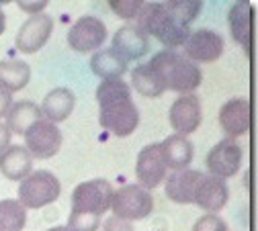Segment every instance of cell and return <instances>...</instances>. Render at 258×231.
<instances>
[{"mask_svg": "<svg viewBox=\"0 0 258 231\" xmlns=\"http://www.w3.org/2000/svg\"><path fill=\"white\" fill-rule=\"evenodd\" d=\"M31 80V68L27 61L21 59H3L0 61V88L7 92L23 90Z\"/></svg>", "mask_w": 258, "mask_h": 231, "instance_id": "24", "label": "cell"}, {"mask_svg": "<svg viewBox=\"0 0 258 231\" xmlns=\"http://www.w3.org/2000/svg\"><path fill=\"white\" fill-rule=\"evenodd\" d=\"M99 121H101L103 129L111 131L113 135L127 137V135H132L136 127L140 125V111L134 105L132 98H123V101L101 107Z\"/></svg>", "mask_w": 258, "mask_h": 231, "instance_id": "6", "label": "cell"}, {"mask_svg": "<svg viewBox=\"0 0 258 231\" xmlns=\"http://www.w3.org/2000/svg\"><path fill=\"white\" fill-rule=\"evenodd\" d=\"M113 49L125 61H132V59H140L148 53L150 41H148V35H144L138 27L125 25V27L117 29V33L113 35Z\"/></svg>", "mask_w": 258, "mask_h": 231, "instance_id": "16", "label": "cell"}, {"mask_svg": "<svg viewBox=\"0 0 258 231\" xmlns=\"http://www.w3.org/2000/svg\"><path fill=\"white\" fill-rule=\"evenodd\" d=\"M166 162L162 158L160 143H150L138 153L136 164V176L140 180V186L144 188H156L166 180Z\"/></svg>", "mask_w": 258, "mask_h": 231, "instance_id": "13", "label": "cell"}, {"mask_svg": "<svg viewBox=\"0 0 258 231\" xmlns=\"http://www.w3.org/2000/svg\"><path fill=\"white\" fill-rule=\"evenodd\" d=\"M132 84L134 88L144 96H160L164 92V86L160 82L158 74L150 68L148 63H142L132 70Z\"/></svg>", "mask_w": 258, "mask_h": 231, "instance_id": "25", "label": "cell"}, {"mask_svg": "<svg viewBox=\"0 0 258 231\" xmlns=\"http://www.w3.org/2000/svg\"><path fill=\"white\" fill-rule=\"evenodd\" d=\"M230 33L236 43L250 55V41H252V25H254V7L250 3H236L228 15Z\"/></svg>", "mask_w": 258, "mask_h": 231, "instance_id": "18", "label": "cell"}, {"mask_svg": "<svg viewBox=\"0 0 258 231\" xmlns=\"http://www.w3.org/2000/svg\"><path fill=\"white\" fill-rule=\"evenodd\" d=\"M51 31H53V19L49 15L45 13L33 15L21 25L15 43L23 53H35L47 43Z\"/></svg>", "mask_w": 258, "mask_h": 231, "instance_id": "14", "label": "cell"}, {"mask_svg": "<svg viewBox=\"0 0 258 231\" xmlns=\"http://www.w3.org/2000/svg\"><path fill=\"white\" fill-rule=\"evenodd\" d=\"M164 7L168 9V13L180 23V25H190L197 19V15L201 13V3L199 0H172V3H164Z\"/></svg>", "mask_w": 258, "mask_h": 231, "instance_id": "28", "label": "cell"}, {"mask_svg": "<svg viewBox=\"0 0 258 231\" xmlns=\"http://www.w3.org/2000/svg\"><path fill=\"white\" fill-rule=\"evenodd\" d=\"M3 5V3H0ZM5 29H7V17H5V11H3V7H0V35L5 33Z\"/></svg>", "mask_w": 258, "mask_h": 231, "instance_id": "36", "label": "cell"}, {"mask_svg": "<svg viewBox=\"0 0 258 231\" xmlns=\"http://www.w3.org/2000/svg\"><path fill=\"white\" fill-rule=\"evenodd\" d=\"M11 105H13V96H11V92H7L5 88H0V117H7Z\"/></svg>", "mask_w": 258, "mask_h": 231, "instance_id": "34", "label": "cell"}, {"mask_svg": "<svg viewBox=\"0 0 258 231\" xmlns=\"http://www.w3.org/2000/svg\"><path fill=\"white\" fill-rule=\"evenodd\" d=\"M113 186L105 178H94L88 182H80L72 192V209L70 211H84L92 215H103L111 209L113 201Z\"/></svg>", "mask_w": 258, "mask_h": 231, "instance_id": "5", "label": "cell"}, {"mask_svg": "<svg viewBox=\"0 0 258 231\" xmlns=\"http://www.w3.org/2000/svg\"><path fill=\"white\" fill-rule=\"evenodd\" d=\"M25 147L37 160L53 158L61 147V131L47 119H39L25 131Z\"/></svg>", "mask_w": 258, "mask_h": 231, "instance_id": "7", "label": "cell"}, {"mask_svg": "<svg viewBox=\"0 0 258 231\" xmlns=\"http://www.w3.org/2000/svg\"><path fill=\"white\" fill-rule=\"evenodd\" d=\"M160 149H162V158L166 162V168L176 170H186L192 162V143L188 141V137L182 135H168L162 143H160Z\"/></svg>", "mask_w": 258, "mask_h": 231, "instance_id": "21", "label": "cell"}, {"mask_svg": "<svg viewBox=\"0 0 258 231\" xmlns=\"http://www.w3.org/2000/svg\"><path fill=\"white\" fill-rule=\"evenodd\" d=\"M192 231H228V225H225V221L221 217L209 213V215H203L201 219H197Z\"/></svg>", "mask_w": 258, "mask_h": 231, "instance_id": "31", "label": "cell"}, {"mask_svg": "<svg viewBox=\"0 0 258 231\" xmlns=\"http://www.w3.org/2000/svg\"><path fill=\"white\" fill-rule=\"evenodd\" d=\"M150 68L158 74L164 90H174L180 94H190L195 88L201 86L203 74L197 63H192L178 51H158L148 61Z\"/></svg>", "mask_w": 258, "mask_h": 231, "instance_id": "1", "label": "cell"}, {"mask_svg": "<svg viewBox=\"0 0 258 231\" xmlns=\"http://www.w3.org/2000/svg\"><path fill=\"white\" fill-rule=\"evenodd\" d=\"M228 199H230V188L223 182V178L203 174V178H201V182L195 190V199H192V203L213 215V213H217L225 207Z\"/></svg>", "mask_w": 258, "mask_h": 231, "instance_id": "15", "label": "cell"}, {"mask_svg": "<svg viewBox=\"0 0 258 231\" xmlns=\"http://www.w3.org/2000/svg\"><path fill=\"white\" fill-rule=\"evenodd\" d=\"M142 7H144V3H140V0H111L113 13L119 15L121 19H127V21L136 19Z\"/></svg>", "mask_w": 258, "mask_h": 231, "instance_id": "30", "label": "cell"}, {"mask_svg": "<svg viewBox=\"0 0 258 231\" xmlns=\"http://www.w3.org/2000/svg\"><path fill=\"white\" fill-rule=\"evenodd\" d=\"M11 137H13V133H11V129L7 127V123H0V153L11 145Z\"/></svg>", "mask_w": 258, "mask_h": 231, "instance_id": "35", "label": "cell"}, {"mask_svg": "<svg viewBox=\"0 0 258 231\" xmlns=\"http://www.w3.org/2000/svg\"><path fill=\"white\" fill-rule=\"evenodd\" d=\"M27 223V209L15 201L5 199L0 201V231H23Z\"/></svg>", "mask_w": 258, "mask_h": 231, "instance_id": "26", "label": "cell"}, {"mask_svg": "<svg viewBox=\"0 0 258 231\" xmlns=\"http://www.w3.org/2000/svg\"><path fill=\"white\" fill-rule=\"evenodd\" d=\"M123 98H132V88L129 84H125L121 78L117 80H103L96 88V101H99V107L123 101Z\"/></svg>", "mask_w": 258, "mask_h": 231, "instance_id": "27", "label": "cell"}, {"mask_svg": "<svg viewBox=\"0 0 258 231\" xmlns=\"http://www.w3.org/2000/svg\"><path fill=\"white\" fill-rule=\"evenodd\" d=\"M113 217L123 221H142L154 211V196L140 184H125L113 192Z\"/></svg>", "mask_w": 258, "mask_h": 231, "instance_id": "4", "label": "cell"}, {"mask_svg": "<svg viewBox=\"0 0 258 231\" xmlns=\"http://www.w3.org/2000/svg\"><path fill=\"white\" fill-rule=\"evenodd\" d=\"M138 29L144 35H154L160 43L168 47H180L184 45L186 37L190 35V29L186 25H180L164 7V3H146L138 17Z\"/></svg>", "mask_w": 258, "mask_h": 231, "instance_id": "2", "label": "cell"}, {"mask_svg": "<svg viewBox=\"0 0 258 231\" xmlns=\"http://www.w3.org/2000/svg\"><path fill=\"white\" fill-rule=\"evenodd\" d=\"M223 53V37L211 29L190 31L184 41V57L195 61H215Z\"/></svg>", "mask_w": 258, "mask_h": 231, "instance_id": "11", "label": "cell"}, {"mask_svg": "<svg viewBox=\"0 0 258 231\" xmlns=\"http://www.w3.org/2000/svg\"><path fill=\"white\" fill-rule=\"evenodd\" d=\"M103 231H134L132 221H123L117 217H109L103 225Z\"/></svg>", "mask_w": 258, "mask_h": 231, "instance_id": "33", "label": "cell"}, {"mask_svg": "<svg viewBox=\"0 0 258 231\" xmlns=\"http://www.w3.org/2000/svg\"><path fill=\"white\" fill-rule=\"evenodd\" d=\"M41 109L31 103V101H19L15 105H11L9 113H7V127L11 129V133H17V135H25V131L37 123L41 119Z\"/></svg>", "mask_w": 258, "mask_h": 231, "instance_id": "23", "label": "cell"}, {"mask_svg": "<svg viewBox=\"0 0 258 231\" xmlns=\"http://www.w3.org/2000/svg\"><path fill=\"white\" fill-rule=\"evenodd\" d=\"M90 68L103 80H117L127 72V61L113 47H109V49H103V51H96L92 55Z\"/></svg>", "mask_w": 258, "mask_h": 231, "instance_id": "22", "label": "cell"}, {"mask_svg": "<svg viewBox=\"0 0 258 231\" xmlns=\"http://www.w3.org/2000/svg\"><path fill=\"white\" fill-rule=\"evenodd\" d=\"M47 231H70L68 227H51V229H47Z\"/></svg>", "mask_w": 258, "mask_h": 231, "instance_id": "37", "label": "cell"}, {"mask_svg": "<svg viewBox=\"0 0 258 231\" xmlns=\"http://www.w3.org/2000/svg\"><path fill=\"white\" fill-rule=\"evenodd\" d=\"M45 7H47V0H37V3H35V0H25V3L21 0V3H19V9L25 11V13H29L31 17H33V15H41L45 11Z\"/></svg>", "mask_w": 258, "mask_h": 231, "instance_id": "32", "label": "cell"}, {"mask_svg": "<svg viewBox=\"0 0 258 231\" xmlns=\"http://www.w3.org/2000/svg\"><path fill=\"white\" fill-rule=\"evenodd\" d=\"M59 192H61V184H59L57 176L47 170H37L21 180L19 203L25 209H41V207L57 201Z\"/></svg>", "mask_w": 258, "mask_h": 231, "instance_id": "3", "label": "cell"}, {"mask_svg": "<svg viewBox=\"0 0 258 231\" xmlns=\"http://www.w3.org/2000/svg\"><path fill=\"white\" fill-rule=\"evenodd\" d=\"M242 166V147L236 139L225 137L207 153V170L217 178H232Z\"/></svg>", "mask_w": 258, "mask_h": 231, "instance_id": "9", "label": "cell"}, {"mask_svg": "<svg viewBox=\"0 0 258 231\" xmlns=\"http://www.w3.org/2000/svg\"><path fill=\"white\" fill-rule=\"evenodd\" d=\"M201 119H203V109H201L199 96L195 94L178 96L168 111L170 127L176 131V135H182V137H186L188 133H195L201 125Z\"/></svg>", "mask_w": 258, "mask_h": 231, "instance_id": "10", "label": "cell"}, {"mask_svg": "<svg viewBox=\"0 0 258 231\" xmlns=\"http://www.w3.org/2000/svg\"><path fill=\"white\" fill-rule=\"evenodd\" d=\"M219 125L230 139L246 135L252 127V105L248 98H230L219 109Z\"/></svg>", "mask_w": 258, "mask_h": 231, "instance_id": "12", "label": "cell"}, {"mask_svg": "<svg viewBox=\"0 0 258 231\" xmlns=\"http://www.w3.org/2000/svg\"><path fill=\"white\" fill-rule=\"evenodd\" d=\"M76 105V96L70 88H53L45 98H43V105H41V115L51 121L53 125L59 121H66L70 117V113L74 111Z\"/></svg>", "mask_w": 258, "mask_h": 231, "instance_id": "20", "label": "cell"}, {"mask_svg": "<svg viewBox=\"0 0 258 231\" xmlns=\"http://www.w3.org/2000/svg\"><path fill=\"white\" fill-rule=\"evenodd\" d=\"M107 39V25L96 17H80L68 31V43L78 53L101 49Z\"/></svg>", "mask_w": 258, "mask_h": 231, "instance_id": "8", "label": "cell"}, {"mask_svg": "<svg viewBox=\"0 0 258 231\" xmlns=\"http://www.w3.org/2000/svg\"><path fill=\"white\" fill-rule=\"evenodd\" d=\"M33 168V156L23 145H9L0 153V172L9 180H23L31 174Z\"/></svg>", "mask_w": 258, "mask_h": 231, "instance_id": "19", "label": "cell"}, {"mask_svg": "<svg viewBox=\"0 0 258 231\" xmlns=\"http://www.w3.org/2000/svg\"><path fill=\"white\" fill-rule=\"evenodd\" d=\"M101 227V217L84 213V211H70L68 217V229L70 231H99Z\"/></svg>", "mask_w": 258, "mask_h": 231, "instance_id": "29", "label": "cell"}, {"mask_svg": "<svg viewBox=\"0 0 258 231\" xmlns=\"http://www.w3.org/2000/svg\"><path fill=\"white\" fill-rule=\"evenodd\" d=\"M203 174L199 170H176L174 174L168 176L166 186H164V192L166 196L172 201V203H178V205H188L192 203V199H195V190L201 182Z\"/></svg>", "mask_w": 258, "mask_h": 231, "instance_id": "17", "label": "cell"}]
</instances>
